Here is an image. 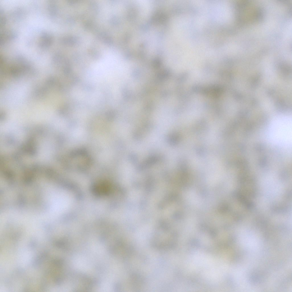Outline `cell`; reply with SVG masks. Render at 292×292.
Here are the masks:
<instances>
[{"label":"cell","instance_id":"1","mask_svg":"<svg viewBox=\"0 0 292 292\" xmlns=\"http://www.w3.org/2000/svg\"><path fill=\"white\" fill-rule=\"evenodd\" d=\"M278 125L274 127V132L276 133L275 135H276V136L281 140V141H287V139L289 140L291 128H290L289 125L287 126L284 124Z\"/></svg>","mask_w":292,"mask_h":292}]
</instances>
